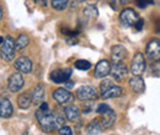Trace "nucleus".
Returning a JSON list of instances; mask_svg holds the SVG:
<instances>
[{"mask_svg": "<svg viewBox=\"0 0 160 135\" xmlns=\"http://www.w3.org/2000/svg\"><path fill=\"white\" fill-rule=\"evenodd\" d=\"M148 2H149V0H136V4L139 6L140 9H144L148 5Z\"/></svg>", "mask_w": 160, "mask_h": 135, "instance_id": "obj_29", "label": "nucleus"}, {"mask_svg": "<svg viewBox=\"0 0 160 135\" xmlns=\"http://www.w3.org/2000/svg\"><path fill=\"white\" fill-rule=\"evenodd\" d=\"M139 20V15L131 7L123 9L120 14V21L121 23L126 27H132L137 23V21Z\"/></svg>", "mask_w": 160, "mask_h": 135, "instance_id": "obj_4", "label": "nucleus"}, {"mask_svg": "<svg viewBox=\"0 0 160 135\" xmlns=\"http://www.w3.org/2000/svg\"><path fill=\"white\" fill-rule=\"evenodd\" d=\"M15 49H16V46H15L14 38L11 36H6L4 39V43L1 44V48H0L1 59L5 61H11L15 57Z\"/></svg>", "mask_w": 160, "mask_h": 135, "instance_id": "obj_2", "label": "nucleus"}, {"mask_svg": "<svg viewBox=\"0 0 160 135\" xmlns=\"http://www.w3.org/2000/svg\"><path fill=\"white\" fill-rule=\"evenodd\" d=\"M84 15L88 17V19H96L99 16V10L96 9V6L94 5H89L84 9Z\"/></svg>", "mask_w": 160, "mask_h": 135, "instance_id": "obj_24", "label": "nucleus"}, {"mask_svg": "<svg viewBox=\"0 0 160 135\" xmlns=\"http://www.w3.org/2000/svg\"><path fill=\"white\" fill-rule=\"evenodd\" d=\"M43 98H44V87L42 84H38V85H36V87L33 90L32 101H35L36 103H41V102H43Z\"/></svg>", "mask_w": 160, "mask_h": 135, "instance_id": "obj_21", "label": "nucleus"}, {"mask_svg": "<svg viewBox=\"0 0 160 135\" xmlns=\"http://www.w3.org/2000/svg\"><path fill=\"white\" fill-rule=\"evenodd\" d=\"M145 68H147V64H145L144 55L140 52H137L133 57L132 64H131V73L133 75H142L145 71Z\"/></svg>", "mask_w": 160, "mask_h": 135, "instance_id": "obj_6", "label": "nucleus"}, {"mask_svg": "<svg viewBox=\"0 0 160 135\" xmlns=\"http://www.w3.org/2000/svg\"><path fill=\"white\" fill-rule=\"evenodd\" d=\"M4 37H0V46H1V44H2V43H4Z\"/></svg>", "mask_w": 160, "mask_h": 135, "instance_id": "obj_34", "label": "nucleus"}, {"mask_svg": "<svg viewBox=\"0 0 160 135\" xmlns=\"http://www.w3.org/2000/svg\"><path fill=\"white\" fill-rule=\"evenodd\" d=\"M110 70H111V64L108 60L106 59H102L100 60L96 66H95V77L96 79H102V77H106L110 74Z\"/></svg>", "mask_w": 160, "mask_h": 135, "instance_id": "obj_12", "label": "nucleus"}, {"mask_svg": "<svg viewBox=\"0 0 160 135\" xmlns=\"http://www.w3.org/2000/svg\"><path fill=\"white\" fill-rule=\"evenodd\" d=\"M150 1H152V0H150Z\"/></svg>", "mask_w": 160, "mask_h": 135, "instance_id": "obj_35", "label": "nucleus"}, {"mask_svg": "<svg viewBox=\"0 0 160 135\" xmlns=\"http://www.w3.org/2000/svg\"><path fill=\"white\" fill-rule=\"evenodd\" d=\"M73 86H74V84H73V82H70V84H67V87H69V89H72Z\"/></svg>", "mask_w": 160, "mask_h": 135, "instance_id": "obj_31", "label": "nucleus"}, {"mask_svg": "<svg viewBox=\"0 0 160 135\" xmlns=\"http://www.w3.org/2000/svg\"><path fill=\"white\" fill-rule=\"evenodd\" d=\"M111 85H113V81H111V80H103L100 85V92L101 94H102L105 90H107Z\"/></svg>", "mask_w": 160, "mask_h": 135, "instance_id": "obj_28", "label": "nucleus"}, {"mask_svg": "<svg viewBox=\"0 0 160 135\" xmlns=\"http://www.w3.org/2000/svg\"><path fill=\"white\" fill-rule=\"evenodd\" d=\"M70 76H72V69H58V70H53L49 77L54 84H63L68 81Z\"/></svg>", "mask_w": 160, "mask_h": 135, "instance_id": "obj_9", "label": "nucleus"}, {"mask_svg": "<svg viewBox=\"0 0 160 135\" xmlns=\"http://www.w3.org/2000/svg\"><path fill=\"white\" fill-rule=\"evenodd\" d=\"M129 86L133 92L136 94H143L145 91V84L144 80L142 79L140 75H133L129 79Z\"/></svg>", "mask_w": 160, "mask_h": 135, "instance_id": "obj_14", "label": "nucleus"}, {"mask_svg": "<svg viewBox=\"0 0 160 135\" xmlns=\"http://www.w3.org/2000/svg\"><path fill=\"white\" fill-rule=\"evenodd\" d=\"M147 57L150 61H159L160 60V39L153 38L150 39L145 47Z\"/></svg>", "mask_w": 160, "mask_h": 135, "instance_id": "obj_5", "label": "nucleus"}, {"mask_svg": "<svg viewBox=\"0 0 160 135\" xmlns=\"http://www.w3.org/2000/svg\"><path fill=\"white\" fill-rule=\"evenodd\" d=\"M28 43H30V37H28L27 35L22 33V35H20V36L18 37V39L15 41L16 49H23L25 47H27V46H28Z\"/></svg>", "mask_w": 160, "mask_h": 135, "instance_id": "obj_22", "label": "nucleus"}, {"mask_svg": "<svg viewBox=\"0 0 160 135\" xmlns=\"http://www.w3.org/2000/svg\"><path fill=\"white\" fill-rule=\"evenodd\" d=\"M2 19V9H1V6H0V20Z\"/></svg>", "mask_w": 160, "mask_h": 135, "instance_id": "obj_33", "label": "nucleus"}, {"mask_svg": "<svg viewBox=\"0 0 160 135\" xmlns=\"http://www.w3.org/2000/svg\"><path fill=\"white\" fill-rule=\"evenodd\" d=\"M51 5L54 10L57 11H63L68 7L69 5V0H52L51 1Z\"/></svg>", "mask_w": 160, "mask_h": 135, "instance_id": "obj_23", "label": "nucleus"}, {"mask_svg": "<svg viewBox=\"0 0 160 135\" xmlns=\"http://www.w3.org/2000/svg\"><path fill=\"white\" fill-rule=\"evenodd\" d=\"M127 55V49L122 44H116L111 48V60L112 63H120Z\"/></svg>", "mask_w": 160, "mask_h": 135, "instance_id": "obj_13", "label": "nucleus"}, {"mask_svg": "<svg viewBox=\"0 0 160 135\" xmlns=\"http://www.w3.org/2000/svg\"><path fill=\"white\" fill-rule=\"evenodd\" d=\"M102 125L98 119H92L88 125H86V134H91V135H96L102 133Z\"/></svg>", "mask_w": 160, "mask_h": 135, "instance_id": "obj_20", "label": "nucleus"}, {"mask_svg": "<svg viewBox=\"0 0 160 135\" xmlns=\"http://www.w3.org/2000/svg\"><path fill=\"white\" fill-rule=\"evenodd\" d=\"M128 68L122 63H113L111 65V70H110V74L112 75V77L117 81H124L127 76H128Z\"/></svg>", "mask_w": 160, "mask_h": 135, "instance_id": "obj_7", "label": "nucleus"}, {"mask_svg": "<svg viewBox=\"0 0 160 135\" xmlns=\"http://www.w3.org/2000/svg\"><path fill=\"white\" fill-rule=\"evenodd\" d=\"M36 118H37L40 127L42 128L43 132L49 133V132L57 129L54 117H53V113L51 111H42L41 108H38L36 111Z\"/></svg>", "mask_w": 160, "mask_h": 135, "instance_id": "obj_1", "label": "nucleus"}, {"mask_svg": "<svg viewBox=\"0 0 160 135\" xmlns=\"http://www.w3.org/2000/svg\"><path fill=\"white\" fill-rule=\"evenodd\" d=\"M75 68L79 69V70L85 71V70H89L91 68V63L88 61V60H85V59H79V60L75 61Z\"/></svg>", "mask_w": 160, "mask_h": 135, "instance_id": "obj_25", "label": "nucleus"}, {"mask_svg": "<svg viewBox=\"0 0 160 135\" xmlns=\"http://www.w3.org/2000/svg\"><path fill=\"white\" fill-rule=\"evenodd\" d=\"M37 2H42V4H46L47 2V0H36Z\"/></svg>", "mask_w": 160, "mask_h": 135, "instance_id": "obj_32", "label": "nucleus"}, {"mask_svg": "<svg viewBox=\"0 0 160 135\" xmlns=\"http://www.w3.org/2000/svg\"><path fill=\"white\" fill-rule=\"evenodd\" d=\"M23 84H25V80L21 75V73L19 71V73H15V74H12L11 76L9 77L8 87H9V90L11 92H18L22 89Z\"/></svg>", "mask_w": 160, "mask_h": 135, "instance_id": "obj_10", "label": "nucleus"}, {"mask_svg": "<svg viewBox=\"0 0 160 135\" xmlns=\"http://www.w3.org/2000/svg\"><path fill=\"white\" fill-rule=\"evenodd\" d=\"M14 113V107L10 99L8 98H0V117L1 118H9Z\"/></svg>", "mask_w": 160, "mask_h": 135, "instance_id": "obj_16", "label": "nucleus"}, {"mask_svg": "<svg viewBox=\"0 0 160 135\" xmlns=\"http://www.w3.org/2000/svg\"><path fill=\"white\" fill-rule=\"evenodd\" d=\"M64 114L65 118L70 122H77L80 117V109L79 107L74 106V104H69L64 108Z\"/></svg>", "mask_w": 160, "mask_h": 135, "instance_id": "obj_18", "label": "nucleus"}, {"mask_svg": "<svg viewBox=\"0 0 160 135\" xmlns=\"http://www.w3.org/2000/svg\"><path fill=\"white\" fill-rule=\"evenodd\" d=\"M58 133L60 135H73V129L70 127L63 125V127H60L59 129H58Z\"/></svg>", "mask_w": 160, "mask_h": 135, "instance_id": "obj_26", "label": "nucleus"}, {"mask_svg": "<svg viewBox=\"0 0 160 135\" xmlns=\"http://www.w3.org/2000/svg\"><path fill=\"white\" fill-rule=\"evenodd\" d=\"M53 98L58 104H69L73 102L74 96L70 91H68L65 89H57L53 92Z\"/></svg>", "mask_w": 160, "mask_h": 135, "instance_id": "obj_8", "label": "nucleus"}, {"mask_svg": "<svg viewBox=\"0 0 160 135\" xmlns=\"http://www.w3.org/2000/svg\"><path fill=\"white\" fill-rule=\"evenodd\" d=\"M122 95H123V89L121 86H117L113 84L101 94V97L103 99H107V98H116V97H120Z\"/></svg>", "mask_w": 160, "mask_h": 135, "instance_id": "obj_17", "label": "nucleus"}, {"mask_svg": "<svg viewBox=\"0 0 160 135\" xmlns=\"http://www.w3.org/2000/svg\"><path fill=\"white\" fill-rule=\"evenodd\" d=\"M111 108L108 107V104H106V103H101L98 106V108H96V112L99 113V114H103V113H106L107 111H110Z\"/></svg>", "mask_w": 160, "mask_h": 135, "instance_id": "obj_27", "label": "nucleus"}, {"mask_svg": "<svg viewBox=\"0 0 160 135\" xmlns=\"http://www.w3.org/2000/svg\"><path fill=\"white\" fill-rule=\"evenodd\" d=\"M101 116L102 117H101V119H100V123L103 129H110V128L113 127L117 116H116V113H115L112 109L107 111L106 113H103V114H101Z\"/></svg>", "mask_w": 160, "mask_h": 135, "instance_id": "obj_15", "label": "nucleus"}, {"mask_svg": "<svg viewBox=\"0 0 160 135\" xmlns=\"http://www.w3.org/2000/svg\"><path fill=\"white\" fill-rule=\"evenodd\" d=\"M143 25H144V21H143L142 19H139L138 21H137V23L134 25V26H136V28H137V31H140V30L143 28Z\"/></svg>", "mask_w": 160, "mask_h": 135, "instance_id": "obj_30", "label": "nucleus"}, {"mask_svg": "<svg viewBox=\"0 0 160 135\" xmlns=\"http://www.w3.org/2000/svg\"><path fill=\"white\" fill-rule=\"evenodd\" d=\"M18 104L21 109H27L32 104V95L28 92H23L18 97Z\"/></svg>", "mask_w": 160, "mask_h": 135, "instance_id": "obj_19", "label": "nucleus"}, {"mask_svg": "<svg viewBox=\"0 0 160 135\" xmlns=\"http://www.w3.org/2000/svg\"><path fill=\"white\" fill-rule=\"evenodd\" d=\"M75 95H77V97L79 98L80 101H82V102L94 101V99H96V98L99 97L96 89H95L92 85H82V86H80L79 89L77 90Z\"/></svg>", "mask_w": 160, "mask_h": 135, "instance_id": "obj_3", "label": "nucleus"}, {"mask_svg": "<svg viewBox=\"0 0 160 135\" xmlns=\"http://www.w3.org/2000/svg\"><path fill=\"white\" fill-rule=\"evenodd\" d=\"M14 66H15V69L18 71H20L21 74H30V73H32V61H31V59L27 58V57H20L19 59H16Z\"/></svg>", "mask_w": 160, "mask_h": 135, "instance_id": "obj_11", "label": "nucleus"}]
</instances>
